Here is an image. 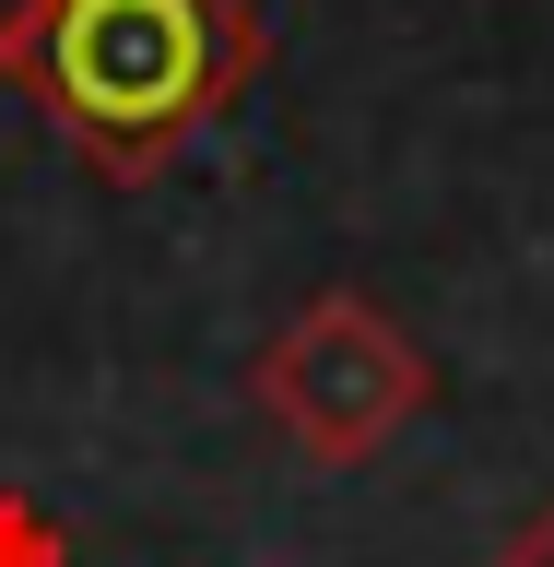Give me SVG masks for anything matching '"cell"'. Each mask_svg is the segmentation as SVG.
Masks as SVG:
<instances>
[{"instance_id":"cell-1","label":"cell","mask_w":554,"mask_h":567,"mask_svg":"<svg viewBox=\"0 0 554 567\" xmlns=\"http://www.w3.org/2000/svg\"><path fill=\"white\" fill-rule=\"evenodd\" d=\"M260 71L248 0H60L12 83L95 177H154L224 118Z\"/></svg>"},{"instance_id":"cell-2","label":"cell","mask_w":554,"mask_h":567,"mask_svg":"<svg viewBox=\"0 0 554 567\" xmlns=\"http://www.w3.org/2000/svg\"><path fill=\"white\" fill-rule=\"evenodd\" d=\"M248 390H260V414H272L307 461L343 473V461H378L389 437L437 402V367H425V343L389 308H366V296L331 284V296H307V308L260 343Z\"/></svg>"},{"instance_id":"cell-3","label":"cell","mask_w":554,"mask_h":567,"mask_svg":"<svg viewBox=\"0 0 554 567\" xmlns=\"http://www.w3.org/2000/svg\"><path fill=\"white\" fill-rule=\"evenodd\" d=\"M0 567H71V532L35 496H0Z\"/></svg>"},{"instance_id":"cell-4","label":"cell","mask_w":554,"mask_h":567,"mask_svg":"<svg viewBox=\"0 0 554 567\" xmlns=\"http://www.w3.org/2000/svg\"><path fill=\"white\" fill-rule=\"evenodd\" d=\"M484 567H554V508H531V520L508 532V544H495Z\"/></svg>"},{"instance_id":"cell-5","label":"cell","mask_w":554,"mask_h":567,"mask_svg":"<svg viewBox=\"0 0 554 567\" xmlns=\"http://www.w3.org/2000/svg\"><path fill=\"white\" fill-rule=\"evenodd\" d=\"M48 12H60V0H0V71L24 60L35 35H48Z\"/></svg>"}]
</instances>
